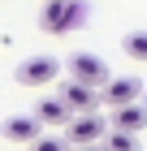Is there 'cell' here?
I'll use <instances>...</instances> for the list:
<instances>
[{
  "instance_id": "cell-8",
  "label": "cell",
  "mask_w": 147,
  "mask_h": 151,
  "mask_svg": "<svg viewBox=\"0 0 147 151\" xmlns=\"http://www.w3.org/2000/svg\"><path fill=\"white\" fill-rule=\"evenodd\" d=\"M39 125H43V121H35V116H9V121L0 125V134H4L9 142H26V147H35V142L43 138Z\"/></svg>"
},
{
  "instance_id": "cell-7",
  "label": "cell",
  "mask_w": 147,
  "mask_h": 151,
  "mask_svg": "<svg viewBox=\"0 0 147 151\" xmlns=\"http://www.w3.org/2000/svg\"><path fill=\"white\" fill-rule=\"evenodd\" d=\"M35 121H43V125H74V108L61 99V95H43L39 104H35Z\"/></svg>"
},
{
  "instance_id": "cell-3",
  "label": "cell",
  "mask_w": 147,
  "mask_h": 151,
  "mask_svg": "<svg viewBox=\"0 0 147 151\" xmlns=\"http://www.w3.org/2000/svg\"><path fill=\"white\" fill-rule=\"evenodd\" d=\"M61 138H65L74 151H78V147H104V138H108V134H104V116H100V112L74 116V125H69Z\"/></svg>"
},
{
  "instance_id": "cell-5",
  "label": "cell",
  "mask_w": 147,
  "mask_h": 151,
  "mask_svg": "<svg viewBox=\"0 0 147 151\" xmlns=\"http://www.w3.org/2000/svg\"><path fill=\"white\" fill-rule=\"evenodd\" d=\"M56 95L65 99L69 108H74V116H91V112H100V104H104V91H95V86H82V82H74V78H69Z\"/></svg>"
},
{
  "instance_id": "cell-4",
  "label": "cell",
  "mask_w": 147,
  "mask_h": 151,
  "mask_svg": "<svg viewBox=\"0 0 147 151\" xmlns=\"http://www.w3.org/2000/svg\"><path fill=\"white\" fill-rule=\"evenodd\" d=\"M56 73H61V60L56 56H26V60H17L13 78L22 82V86H48Z\"/></svg>"
},
{
  "instance_id": "cell-9",
  "label": "cell",
  "mask_w": 147,
  "mask_h": 151,
  "mask_svg": "<svg viewBox=\"0 0 147 151\" xmlns=\"http://www.w3.org/2000/svg\"><path fill=\"white\" fill-rule=\"evenodd\" d=\"M147 125V108H121V112H113V129H121V134H138V129Z\"/></svg>"
},
{
  "instance_id": "cell-12",
  "label": "cell",
  "mask_w": 147,
  "mask_h": 151,
  "mask_svg": "<svg viewBox=\"0 0 147 151\" xmlns=\"http://www.w3.org/2000/svg\"><path fill=\"white\" fill-rule=\"evenodd\" d=\"M30 151H74V147H69L65 138H39V142H35Z\"/></svg>"
},
{
  "instance_id": "cell-1",
  "label": "cell",
  "mask_w": 147,
  "mask_h": 151,
  "mask_svg": "<svg viewBox=\"0 0 147 151\" xmlns=\"http://www.w3.org/2000/svg\"><path fill=\"white\" fill-rule=\"evenodd\" d=\"M69 78L82 82V86H95V91H104V86L113 82L108 78V65H104L95 52H74V56H69Z\"/></svg>"
},
{
  "instance_id": "cell-2",
  "label": "cell",
  "mask_w": 147,
  "mask_h": 151,
  "mask_svg": "<svg viewBox=\"0 0 147 151\" xmlns=\"http://www.w3.org/2000/svg\"><path fill=\"white\" fill-rule=\"evenodd\" d=\"M82 17V4H74V0H48L43 4V17H39V26H43L48 35H65V30H74V26Z\"/></svg>"
},
{
  "instance_id": "cell-6",
  "label": "cell",
  "mask_w": 147,
  "mask_h": 151,
  "mask_svg": "<svg viewBox=\"0 0 147 151\" xmlns=\"http://www.w3.org/2000/svg\"><path fill=\"white\" fill-rule=\"evenodd\" d=\"M138 91H143L138 78H113L108 86H104V108H113V112L134 108V104H138Z\"/></svg>"
},
{
  "instance_id": "cell-10",
  "label": "cell",
  "mask_w": 147,
  "mask_h": 151,
  "mask_svg": "<svg viewBox=\"0 0 147 151\" xmlns=\"http://www.w3.org/2000/svg\"><path fill=\"white\" fill-rule=\"evenodd\" d=\"M121 52L134 60H147V30H125L121 35Z\"/></svg>"
},
{
  "instance_id": "cell-13",
  "label": "cell",
  "mask_w": 147,
  "mask_h": 151,
  "mask_svg": "<svg viewBox=\"0 0 147 151\" xmlns=\"http://www.w3.org/2000/svg\"><path fill=\"white\" fill-rule=\"evenodd\" d=\"M78 151H104V147H78Z\"/></svg>"
},
{
  "instance_id": "cell-11",
  "label": "cell",
  "mask_w": 147,
  "mask_h": 151,
  "mask_svg": "<svg viewBox=\"0 0 147 151\" xmlns=\"http://www.w3.org/2000/svg\"><path fill=\"white\" fill-rule=\"evenodd\" d=\"M104 151H143V147H138V134H121V129H108V138H104Z\"/></svg>"
}]
</instances>
